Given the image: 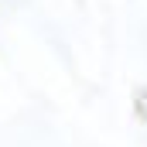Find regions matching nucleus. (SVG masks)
I'll return each mask as SVG.
<instances>
[{
	"mask_svg": "<svg viewBox=\"0 0 147 147\" xmlns=\"http://www.w3.org/2000/svg\"><path fill=\"white\" fill-rule=\"evenodd\" d=\"M137 113L147 120V89H140V92H137Z\"/></svg>",
	"mask_w": 147,
	"mask_h": 147,
	"instance_id": "f257e3e1",
	"label": "nucleus"
}]
</instances>
